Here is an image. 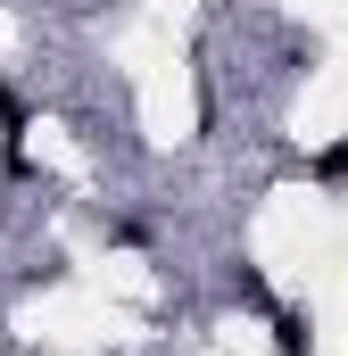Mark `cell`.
Listing matches in <instances>:
<instances>
[{
  "mask_svg": "<svg viewBox=\"0 0 348 356\" xmlns=\"http://www.w3.org/2000/svg\"><path fill=\"white\" fill-rule=\"evenodd\" d=\"M274 348H282V356H307V323H299V315H274Z\"/></svg>",
  "mask_w": 348,
  "mask_h": 356,
  "instance_id": "cell-1",
  "label": "cell"
},
{
  "mask_svg": "<svg viewBox=\"0 0 348 356\" xmlns=\"http://www.w3.org/2000/svg\"><path fill=\"white\" fill-rule=\"evenodd\" d=\"M315 175H324V182H348V141H340V149H324V158H315Z\"/></svg>",
  "mask_w": 348,
  "mask_h": 356,
  "instance_id": "cell-2",
  "label": "cell"
}]
</instances>
